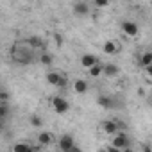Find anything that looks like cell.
<instances>
[{
    "instance_id": "19",
    "label": "cell",
    "mask_w": 152,
    "mask_h": 152,
    "mask_svg": "<svg viewBox=\"0 0 152 152\" xmlns=\"http://www.w3.org/2000/svg\"><path fill=\"white\" fill-rule=\"evenodd\" d=\"M31 125L32 127H43V118L41 116H38V115H31Z\"/></svg>"
},
{
    "instance_id": "14",
    "label": "cell",
    "mask_w": 152,
    "mask_h": 152,
    "mask_svg": "<svg viewBox=\"0 0 152 152\" xmlns=\"http://www.w3.org/2000/svg\"><path fill=\"white\" fill-rule=\"evenodd\" d=\"M118 72H120V68H118L116 64H113V63H109V64H104V73L107 75V77H116V75H118Z\"/></svg>"
},
{
    "instance_id": "6",
    "label": "cell",
    "mask_w": 152,
    "mask_h": 152,
    "mask_svg": "<svg viewBox=\"0 0 152 152\" xmlns=\"http://www.w3.org/2000/svg\"><path fill=\"white\" fill-rule=\"evenodd\" d=\"M122 31H124V34L125 36H129V38H132V36H136L138 34V25L134 23V22H124L122 23Z\"/></svg>"
},
{
    "instance_id": "12",
    "label": "cell",
    "mask_w": 152,
    "mask_h": 152,
    "mask_svg": "<svg viewBox=\"0 0 152 152\" xmlns=\"http://www.w3.org/2000/svg\"><path fill=\"white\" fill-rule=\"evenodd\" d=\"M72 86H73V91H75V93H86V91H88V83L83 81V79H77Z\"/></svg>"
},
{
    "instance_id": "3",
    "label": "cell",
    "mask_w": 152,
    "mask_h": 152,
    "mask_svg": "<svg viewBox=\"0 0 152 152\" xmlns=\"http://www.w3.org/2000/svg\"><path fill=\"white\" fill-rule=\"evenodd\" d=\"M102 131L106 132V134H109V136H116L118 132H120V124H118V120H106V122H102Z\"/></svg>"
},
{
    "instance_id": "21",
    "label": "cell",
    "mask_w": 152,
    "mask_h": 152,
    "mask_svg": "<svg viewBox=\"0 0 152 152\" xmlns=\"http://www.w3.org/2000/svg\"><path fill=\"white\" fill-rule=\"evenodd\" d=\"M7 113H9V107H7V104H0V116H2V118H6V116H7Z\"/></svg>"
},
{
    "instance_id": "16",
    "label": "cell",
    "mask_w": 152,
    "mask_h": 152,
    "mask_svg": "<svg viewBox=\"0 0 152 152\" xmlns=\"http://www.w3.org/2000/svg\"><path fill=\"white\" fill-rule=\"evenodd\" d=\"M13 152H34V148L29 143H16L13 147Z\"/></svg>"
},
{
    "instance_id": "29",
    "label": "cell",
    "mask_w": 152,
    "mask_h": 152,
    "mask_svg": "<svg viewBox=\"0 0 152 152\" xmlns=\"http://www.w3.org/2000/svg\"><path fill=\"white\" fill-rule=\"evenodd\" d=\"M122 152H124V150H122Z\"/></svg>"
},
{
    "instance_id": "18",
    "label": "cell",
    "mask_w": 152,
    "mask_h": 152,
    "mask_svg": "<svg viewBox=\"0 0 152 152\" xmlns=\"http://www.w3.org/2000/svg\"><path fill=\"white\" fill-rule=\"evenodd\" d=\"M52 61H54V59H52V56H50L48 52H43V54L39 56V63H41V64H45V66H50V64H52Z\"/></svg>"
},
{
    "instance_id": "7",
    "label": "cell",
    "mask_w": 152,
    "mask_h": 152,
    "mask_svg": "<svg viewBox=\"0 0 152 152\" xmlns=\"http://www.w3.org/2000/svg\"><path fill=\"white\" fill-rule=\"evenodd\" d=\"M63 79H64V77H63L59 72H48V73H47V83L52 84V86H57V88H59V84L63 83Z\"/></svg>"
},
{
    "instance_id": "24",
    "label": "cell",
    "mask_w": 152,
    "mask_h": 152,
    "mask_svg": "<svg viewBox=\"0 0 152 152\" xmlns=\"http://www.w3.org/2000/svg\"><path fill=\"white\" fill-rule=\"evenodd\" d=\"M145 73H147V75H148V79H150V81H152V64H150V66H148V68H145Z\"/></svg>"
},
{
    "instance_id": "5",
    "label": "cell",
    "mask_w": 152,
    "mask_h": 152,
    "mask_svg": "<svg viewBox=\"0 0 152 152\" xmlns=\"http://www.w3.org/2000/svg\"><path fill=\"white\" fill-rule=\"evenodd\" d=\"M100 61H99V57L97 56H93V54H84L83 57H81V64L84 66V68H88V70H91L95 64H99Z\"/></svg>"
},
{
    "instance_id": "4",
    "label": "cell",
    "mask_w": 152,
    "mask_h": 152,
    "mask_svg": "<svg viewBox=\"0 0 152 152\" xmlns=\"http://www.w3.org/2000/svg\"><path fill=\"white\" fill-rule=\"evenodd\" d=\"M57 145H59L61 152H70V150L75 147V140H73V136H72V134H63V136L59 138Z\"/></svg>"
},
{
    "instance_id": "11",
    "label": "cell",
    "mask_w": 152,
    "mask_h": 152,
    "mask_svg": "<svg viewBox=\"0 0 152 152\" xmlns=\"http://www.w3.org/2000/svg\"><path fill=\"white\" fill-rule=\"evenodd\" d=\"M52 140H54V138H52V134H50V132H45V131H43V132H39V134H38V145H41V147L50 145V143H52Z\"/></svg>"
},
{
    "instance_id": "20",
    "label": "cell",
    "mask_w": 152,
    "mask_h": 152,
    "mask_svg": "<svg viewBox=\"0 0 152 152\" xmlns=\"http://www.w3.org/2000/svg\"><path fill=\"white\" fill-rule=\"evenodd\" d=\"M7 100H9V93L6 90H2L0 91V104H7Z\"/></svg>"
},
{
    "instance_id": "23",
    "label": "cell",
    "mask_w": 152,
    "mask_h": 152,
    "mask_svg": "<svg viewBox=\"0 0 152 152\" xmlns=\"http://www.w3.org/2000/svg\"><path fill=\"white\" fill-rule=\"evenodd\" d=\"M95 6H97V7H106L107 2H106V0H95Z\"/></svg>"
},
{
    "instance_id": "25",
    "label": "cell",
    "mask_w": 152,
    "mask_h": 152,
    "mask_svg": "<svg viewBox=\"0 0 152 152\" xmlns=\"http://www.w3.org/2000/svg\"><path fill=\"white\" fill-rule=\"evenodd\" d=\"M143 152H152V147L150 145H143Z\"/></svg>"
},
{
    "instance_id": "28",
    "label": "cell",
    "mask_w": 152,
    "mask_h": 152,
    "mask_svg": "<svg viewBox=\"0 0 152 152\" xmlns=\"http://www.w3.org/2000/svg\"><path fill=\"white\" fill-rule=\"evenodd\" d=\"M124 152H134V150H132V148H125Z\"/></svg>"
},
{
    "instance_id": "22",
    "label": "cell",
    "mask_w": 152,
    "mask_h": 152,
    "mask_svg": "<svg viewBox=\"0 0 152 152\" xmlns=\"http://www.w3.org/2000/svg\"><path fill=\"white\" fill-rule=\"evenodd\" d=\"M54 41L57 43V47H61V45H63V36H61V34H56V36H54Z\"/></svg>"
},
{
    "instance_id": "9",
    "label": "cell",
    "mask_w": 152,
    "mask_h": 152,
    "mask_svg": "<svg viewBox=\"0 0 152 152\" xmlns=\"http://www.w3.org/2000/svg\"><path fill=\"white\" fill-rule=\"evenodd\" d=\"M97 104H99L100 107H104V109H113V107H115L113 99H111V97H107V95H99Z\"/></svg>"
},
{
    "instance_id": "13",
    "label": "cell",
    "mask_w": 152,
    "mask_h": 152,
    "mask_svg": "<svg viewBox=\"0 0 152 152\" xmlns=\"http://www.w3.org/2000/svg\"><path fill=\"white\" fill-rule=\"evenodd\" d=\"M27 43H29L31 48H45V41H43L39 36H31V38L27 39Z\"/></svg>"
},
{
    "instance_id": "1",
    "label": "cell",
    "mask_w": 152,
    "mask_h": 152,
    "mask_svg": "<svg viewBox=\"0 0 152 152\" xmlns=\"http://www.w3.org/2000/svg\"><path fill=\"white\" fill-rule=\"evenodd\" d=\"M52 107H54V111H56L57 115H64V113L70 109V104H68V100L63 99V97H54V99H52Z\"/></svg>"
},
{
    "instance_id": "27",
    "label": "cell",
    "mask_w": 152,
    "mask_h": 152,
    "mask_svg": "<svg viewBox=\"0 0 152 152\" xmlns=\"http://www.w3.org/2000/svg\"><path fill=\"white\" fill-rule=\"evenodd\" d=\"M97 152H107V148H99Z\"/></svg>"
},
{
    "instance_id": "17",
    "label": "cell",
    "mask_w": 152,
    "mask_h": 152,
    "mask_svg": "<svg viewBox=\"0 0 152 152\" xmlns=\"http://www.w3.org/2000/svg\"><path fill=\"white\" fill-rule=\"evenodd\" d=\"M100 73H104V64L102 63H99V64H95L91 70H90V75L91 77H99Z\"/></svg>"
},
{
    "instance_id": "26",
    "label": "cell",
    "mask_w": 152,
    "mask_h": 152,
    "mask_svg": "<svg viewBox=\"0 0 152 152\" xmlns=\"http://www.w3.org/2000/svg\"><path fill=\"white\" fill-rule=\"evenodd\" d=\"M70 152H83V148H79V147H77V145H75V147H73V148H72V150H70Z\"/></svg>"
},
{
    "instance_id": "2",
    "label": "cell",
    "mask_w": 152,
    "mask_h": 152,
    "mask_svg": "<svg viewBox=\"0 0 152 152\" xmlns=\"http://www.w3.org/2000/svg\"><path fill=\"white\" fill-rule=\"evenodd\" d=\"M111 145H113V147H116V148H120V150H122V148L125 150V148H129V145H131V140L127 138V134H125V132H118L116 136H113V140H111Z\"/></svg>"
},
{
    "instance_id": "10",
    "label": "cell",
    "mask_w": 152,
    "mask_h": 152,
    "mask_svg": "<svg viewBox=\"0 0 152 152\" xmlns=\"http://www.w3.org/2000/svg\"><path fill=\"white\" fill-rule=\"evenodd\" d=\"M118 43L116 41H113V39H109V41H106L104 43V54H107V56H113V54H116L118 52Z\"/></svg>"
},
{
    "instance_id": "15",
    "label": "cell",
    "mask_w": 152,
    "mask_h": 152,
    "mask_svg": "<svg viewBox=\"0 0 152 152\" xmlns=\"http://www.w3.org/2000/svg\"><path fill=\"white\" fill-rule=\"evenodd\" d=\"M140 64H141L143 68H148V66L152 64V52H143V54L140 56Z\"/></svg>"
},
{
    "instance_id": "8",
    "label": "cell",
    "mask_w": 152,
    "mask_h": 152,
    "mask_svg": "<svg viewBox=\"0 0 152 152\" xmlns=\"http://www.w3.org/2000/svg\"><path fill=\"white\" fill-rule=\"evenodd\" d=\"M73 13L77 16H86V15H90V6L86 2H75L73 4Z\"/></svg>"
}]
</instances>
